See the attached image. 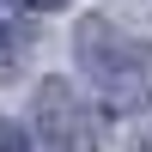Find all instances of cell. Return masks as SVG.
<instances>
[{"instance_id": "6da1fadb", "label": "cell", "mask_w": 152, "mask_h": 152, "mask_svg": "<svg viewBox=\"0 0 152 152\" xmlns=\"http://www.w3.org/2000/svg\"><path fill=\"white\" fill-rule=\"evenodd\" d=\"M79 73L91 79L97 104L110 110H146L152 104V37H134L110 18H85L73 31Z\"/></svg>"}, {"instance_id": "7a4b0ae2", "label": "cell", "mask_w": 152, "mask_h": 152, "mask_svg": "<svg viewBox=\"0 0 152 152\" xmlns=\"http://www.w3.org/2000/svg\"><path fill=\"white\" fill-rule=\"evenodd\" d=\"M37 134H43L49 152H91L97 146V110L85 104L73 85L49 79L37 91Z\"/></svg>"}, {"instance_id": "3957f363", "label": "cell", "mask_w": 152, "mask_h": 152, "mask_svg": "<svg viewBox=\"0 0 152 152\" xmlns=\"http://www.w3.org/2000/svg\"><path fill=\"white\" fill-rule=\"evenodd\" d=\"M24 55H31V37H24L12 18H0V79H12V73L24 67Z\"/></svg>"}, {"instance_id": "277c9868", "label": "cell", "mask_w": 152, "mask_h": 152, "mask_svg": "<svg viewBox=\"0 0 152 152\" xmlns=\"http://www.w3.org/2000/svg\"><path fill=\"white\" fill-rule=\"evenodd\" d=\"M0 152H31V140H24L12 122H0Z\"/></svg>"}, {"instance_id": "5b68a950", "label": "cell", "mask_w": 152, "mask_h": 152, "mask_svg": "<svg viewBox=\"0 0 152 152\" xmlns=\"http://www.w3.org/2000/svg\"><path fill=\"white\" fill-rule=\"evenodd\" d=\"M6 6H37V12H49V6H67V0H6Z\"/></svg>"}]
</instances>
